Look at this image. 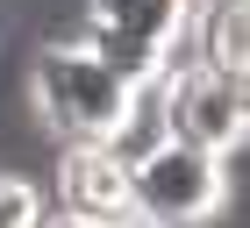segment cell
<instances>
[{
    "label": "cell",
    "instance_id": "4",
    "mask_svg": "<svg viewBox=\"0 0 250 228\" xmlns=\"http://www.w3.org/2000/svg\"><path fill=\"white\" fill-rule=\"evenodd\" d=\"M43 200H58L50 214H64V221L122 228L129 221V164L107 143H64L58 164H50V192Z\"/></svg>",
    "mask_w": 250,
    "mask_h": 228
},
{
    "label": "cell",
    "instance_id": "3",
    "mask_svg": "<svg viewBox=\"0 0 250 228\" xmlns=\"http://www.w3.org/2000/svg\"><path fill=\"white\" fill-rule=\"evenodd\" d=\"M243 135H250L243 78L214 72V64H179V72H165V143L229 164V157L243 150Z\"/></svg>",
    "mask_w": 250,
    "mask_h": 228
},
{
    "label": "cell",
    "instance_id": "5",
    "mask_svg": "<svg viewBox=\"0 0 250 228\" xmlns=\"http://www.w3.org/2000/svg\"><path fill=\"white\" fill-rule=\"evenodd\" d=\"M43 214H50V200H43V186H36V178L0 171V228H36Z\"/></svg>",
    "mask_w": 250,
    "mask_h": 228
},
{
    "label": "cell",
    "instance_id": "6",
    "mask_svg": "<svg viewBox=\"0 0 250 228\" xmlns=\"http://www.w3.org/2000/svg\"><path fill=\"white\" fill-rule=\"evenodd\" d=\"M36 228H86V221H64V214H43Z\"/></svg>",
    "mask_w": 250,
    "mask_h": 228
},
{
    "label": "cell",
    "instance_id": "7",
    "mask_svg": "<svg viewBox=\"0 0 250 228\" xmlns=\"http://www.w3.org/2000/svg\"><path fill=\"white\" fill-rule=\"evenodd\" d=\"M122 228H143V221H122Z\"/></svg>",
    "mask_w": 250,
    "mask_h": 228
},
{
    "label": "cell",
    "instance_id": "1",
    "mask_svg": "<svg viewBox=\"0 0 250 228\" xmlns=\"http://www.w3.org/2000/svg\"><path fill=\"white\" fill-rule=\"evenodd\" d=\"M136 86L122 72H107L93 50H79L72 36H50L29 57V114L43 121L50 143H115L122 114H129Z\"/></svg>",
    "mask_w": 250,
    "mask_h": 228
},
{
    "label": "cell",
    "instance_id": "2",
    "mask_svg": "<svg viewBox=\"0 0 250 228\" xmlns=\"http://www.w3.org/2000/svg\"><path fill=\"white\" fill-rule=\"evenodd\" d=\"M229 207V164L200 150L157 143L143 164H129V221L143 228H200Z\"/></svg>",
    "mask_w": 250,
    "mask_h": 228
}]
</instances>
